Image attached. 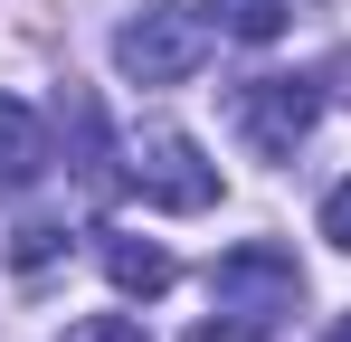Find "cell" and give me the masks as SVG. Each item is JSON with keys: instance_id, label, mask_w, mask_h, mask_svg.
Here are the masks:
<instances>
[{"instance_id": "cell-11", "label": "cell", "mask_w": 351, "mask_h": 342, "mask_svg": "<svg viewBox=\"0 0 351 342\" xmlns=\"http://www.w3.org/2000/svg\"><path fill=\"white\" fill-rule=\"evenodd\" d=\"M323 342H351V314H342V323H332V333H323Z\"/></svg>"}, {"instance_id": "cell-9", "label": "cell", "mask_w": 351, "mask_h": 342, "mask_svg": "<svg viewBox=\"0 0 351 342\" xmlns=\"http://www.w3.org/2000/svg\"><path fill=\"white\" fill-rule=\"evenodd\" d=\"M58 342H143V323H133V314H86V323H66Z\"/></svg>"}, {"instance_id": "cell-6", "label": "cell", "mask_w": 351, "mask_h": 342, "mask_svg": "<svg viewBox=\"0 0 351 342\" xmlns=\"http://www.w3.org/2000/svg\"><path fill=\"white\" fill-rule=\"evenodd\" d=\"M38 171H48V124H38V105L0 95V190H29Z\"/></svg>"}, {"instance_id": "cell-1", "label": "cell", "mask_w": 351, "mask_h": 342, "mask_svg": "<svg viewBox=\"0 0 351 342\" xmlns=\"http://www.w3.org/2000/svg\"><path fill=\"white\" fill-rule=\"evenodd\" d=\"M123 190H143V200L171 209V219H199V209H219V162H209L180 124H152V133L123 143Z\"/></svg>"}, {"instance_id": "cell-8", "label": "cell", "mask_w": 351, "mask_h": 342, "mask_svg": "<svg viewBox=\"0 0 351 342\" xmlns=\"http://www.w3.org/2000/svg\"><path fill=\"white\" fill-rule=\"evenodd\" d=\"M190 342H276V323H247V314H209V323H190Z\"/></svg>"}, {"instance_id": "cell-7", "label": "cell", "mask_w": 351, "mask_h": 342, "mask_svg": "<svg viewBox=\"0 0 351 342\" xmlns=\"http://www.w3.org/2000/svg\"><path fill=\"white\" fill-rule=\"evenodd\" d=\"M294 0H209V29L219 38H247V48H266V38H285Z\"/></svg>"}, {"instance_id": "cell-4", "label": "cell", "mask_w": 351, "mask_h": 342, "mask_svg": "<svg viewBox=\"0 0 351 342\" xmlns=\"http://www.w3.org/2000/svg\"><path fill=\"white\" fill-rule=\"evenodd\" d=\"M228 114H237V143H247L256 162H294V143H304L313 114H323V86H313V76H247Z\"/></svg>"}, {"instance_id": "cell-10", "label": "cell", "mask_w": 351, "mask_h": 342, "mask_svg": "<svg viewBox=\"0 0 351 342\" xmlns=\"http://www.w3.org/2000/svg\"><path fill=\"white\" fill-rule=\"evenodd\" d=\"M323 238H332V247H342V257H351V181H342V190H332V200H323Z\"/></svg>"}, {"instance_id": "cell-2", "label": "cell", "mask_w": 351, "mask_h": 342, "mask_svg": "<svg viewBox=\"0 0 351 342\" xmlns=\"http://www.w3.org/2000/svg\"><path fill=\"white\" fill-rule=\"evenodd\" d=\"M199 57H209V10H180V0H143L114 29L123 86H180V76H199Z\"/></svg>"}, {"instance_id": "cell-3", "label": "cell", "mask_w": 351, "mask_h": 342, "mask_svg": "<svg viewBox=\"0 0 351 342\" xmlns=\"http://www.w3.org/2000/svg\"><path fill=\"white\" fill-rule=\"evenodd\" d=\"M209 295H219V314L276 323V314L304 304V266H294V247H276V238H247V247H228L209 266Z\"/></svg>"}, {"instance_id": "cell-5", "label": "cell", "mask_w": 351, "mask_h": 342, "mask_svg": "<svg viewBox=\"0 0 351 342\" xmlns=\"http://www.w3.org/2000/svg\"><path fill=\"white\" fill-rule=\"evenodd\" d=\"M95 257H105V276H114V295H133V304L171 295V276H180L162 238H123V228H105V238H95Z\"/></svg>"}]
</instances>
